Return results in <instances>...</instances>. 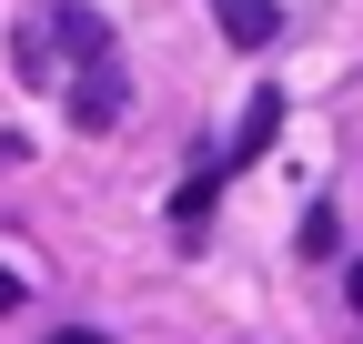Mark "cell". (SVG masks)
I'll return each mask as SVG.
<instances>
[{
    "instance_id": "1",
    "label": "cell",
    "mask_w": 363,
    "mask_h": 344,
    "mask_svg": "<svg viewBox=\"0 0 363 344\" xmlns=\"http://www.w3.org/2000/svg\"><path fill=\"white\" fill-rule=\"evenodd\" d=\"M272 132H283V92H252V112H242V142H233V152H222L212 172H222V183H233V172H242V162H262V152H272Z\"/></svg>"
},
{
    "instance_id": "2",
    "label": "cell",
    "mask_w": 363,
    "mask_h": 344,
    "mask_svg": "<svg viewBox=\"0 0 363 344\" xmlns=\"http://www.w3.org/2000/svg\"><path fill=\"white\" fill-rule=\"evenodd\" d=\"M212 21H222V41H233V51H262V41L283 31V11H272V0H212Z\"/></svg>"
},
{
    "instance_id": "3",
    "label": "cell",
    "mask_w": 363,
    "mask_h": 344,
    "mask_svg": "<svg viewBox=\"0 0 363 344\" xmlns=\"http://www.w3.org/2000/svg\"><path fill=\"white\" fill-rule=\"evenodd\" d=\"M11 304H21V274H0V314H11Z\"/></svg>"
},
{
    "instance_id": "4",
    "label": "cell",
    "mask_w": 363,
    "mask_h": 344,
    "mask_svg": "<svg viewBox=\"0 0 363 344\" xmlns=\"http://www.w3.org/2000/svg\"><path fill=\"white\" fill-rule=\"evenodd\" d=\"M51 344H111V334H81V324H71V334H51Z\"/></svg>"
},
{
    "instance_id": "5",
    "label": "cell",
    "mask_w": 363,
    "mask_h": 344,
    "mask_svg": "<svg viewBox=\"0 0 363 344\" xmlns=\"http://www.w3.org/2000/svg\"><path fill=\"white\" fill-rule=\"evenodd\" d=\"M353 314H363V264H353Z\"/></svg>"
}]
</instances>
